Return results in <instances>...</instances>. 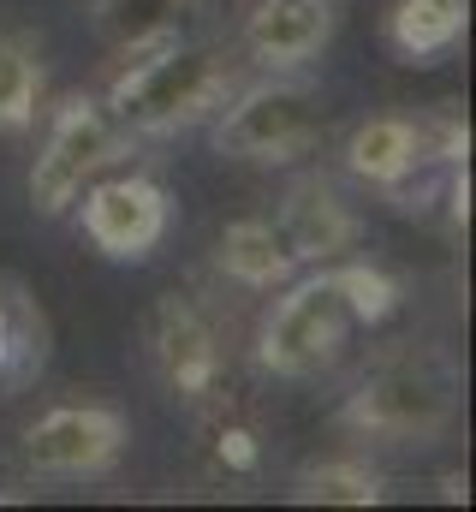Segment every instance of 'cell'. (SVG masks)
I'll return each instance as SVG.
<instances>
[{"instance_id": "1", "label": "cell", "mask_w": 476, "mask_h": 512, "mask_svg": "<svg viewBox=\"0 0 476 512\" xmlns=\"http://www.w3.org/2000/svg\"><path fill=\"white\" fill-rule=\"evenodd\" d=\"M465 417V364L453 346H393L346 393L334 423L375 447H441Z\"/></svg>"}, {"instance_id": "8", "label": "cell", "mask_w": 476, "mask_h": 512, "mask_svg": "<svg viewBox=\"0 0 476 512\" xmlns=\"http://www.w3.org/2000/svg\"><path fill=\"white\" fill-rule=\"evenodd\" d=\"M78 227L108 262H143L161 251L167 227H173V197L155 173H119L108 167L102 179H90L78 191Z\"/></svg>"}, {"instance_id": "3", "label": "cell", "mask_w": 476, "mask_h": 512, "mask_svg": "<svg viewBox=\"0 0 476 512\" xmlns=\"http://www.w3.org/2000/svg\"><path fill=\"white\" fill-rule=\"evenodd\" d=\"M357 328L363 322L352 310L340 262H316L310 274H292L286 286H274L256 322V370L274 382H316L340 370Z\"/></svg>"}, {"instance_id": "17", "label": "cell", "mask_w": 476, "mask_h": 512, "mask_svg": "<svg viewBox=\"0 0 476 512\" xmlns=\"http://www.w3.org/2000/svg\"><path fill=\"white\" fill-rule=\"evenodd\" d=\"M42 370V316L12 292L0 298V382H24Z\"/></svg>"}, {"instance_id": "13", "label": "cell", "mask_w": 476, "mask_h": 512, "mask_svg": "<svg viewBox=\"0 0 476 512\" xmlns=\"http://www.w3.org/2000/svg\"><path fill=\"white\" fill-rule=\"evenodd\" d=\"M471 30V0H393L387 6V48L405 66H435Z\"/></svg>"}, {"instance_id": "11", "label": "cell", "mask_w": 476, "mask_h": 512, "mask_svg": "<svg viewBox=\"0 0 476 512\" xmlns=\"http://www.w3.org/2000/svg\"><path fill=\"white\" fill-rule=\"evenodd\" d=\"M286 245L298 256V268H316V262H340L363 245V215L346 203V191L328 179V173H304L286 185L280 209H274Z\"/></svg>"}, {"instance_id": "16", "label": "cell", "mask_w": 476, "mask_h": 512, "mask_svg": "<svg viewBox=\"0 0 476 512\" xmlns=\"http://www.w3.org/2000/svg\"><path fill=\"white\" fill-rule=\"evenodd\" d=\"M387 495V477L369 459H310L292 471V501L304 507H375Z\"/></svg>"}, {"instance_id": "15", "label": "cell", "mask_w": 476, "mask_h": 512, "mask_svg": "<svg viewBox=\"0 0 476 512\" xmlns=\"http://www.w3.org/2000/svg\"><path fill=\"white\" fill-rule=\"evenodd\" d=\"M48 96V66L42 48L24 30L0 24V131H30Z\"/></svg>"}, {"instance_id": "14", "label": "cell", "mask_w": 476, "mask_h": 512, "mask_svg": "<svg viewBox=\"0 0 476 512\" xmlns=\"http://www.w3.org/2000/svg\"><path fill=\"white\" fill-rule=\"evenodd\" d=\"M191 6L197 0H90V24L114 54H137V48H155V42L179 36Z\"/></svg>"}, {"instance_id": "2", "label": "cell", "mask_w": 476, "mask_h": 512, "mask_svg": "<svg viewBox=\"0 0 476 512\" xmlns=\"http://www.w3.org/2000/svg\"><path fill=\"white\" fill-rule=\"evenodd\" d=\"M238 84V54L221 42H185L167 36L155 48L125 54V72L108 84V114L119 120V131L137 137H179V131L203 126L227 90Z\"/></svg>"}, {"instance_id": "18", "label": "cell", "mask_w": 476, "mask_h": 512, "mask_svg": "<svg viewBox=\"0 0 476 512\" xmlns=\"http://www.w3.org/2000/svg\"><path fill=\"white\" fill-rule=\"evenodd\" d=\"M215 459L227 465V471H256V435L244 429V423H221V435H215Z\"/></svg>"}, {"instance_id": "4", "label": "cell", "mask_w": 476, "mask_h": 512, "mask_svg": "<svg viewBox=\"0 0 476 512\" xmlns=\"http://www.w3.org/2000/svg\"><path fill=\"white\" fill-rule=\"evenodd\" d=\"M209 137L227 161L250 167H286L298 155L316 149L322 137V84L304 72H262V78H238L227 102L209 114Z\"/></svg>"}, {"instance_id": "6", "label": "cell", "mask_w": 476, "mask_h": 512, "mask_svg": "<svg viewBox=\"0 0 476 512\" xmlns=\"http://www.w3.org/2000/svg\"><path fill=\"white\" fill-rule=\"evenodd\" d=\"M131 447V417L108 399H66L24 423L18 471L30 483H96L114 477Z\"/></svg>"}, {"instance_id": "12", "label": "cell", "mask_w": 476, "mask_h": 512, "mask_svg": "<svg viewBox=\"0 0 476 512\" xmlns=\"http://www.w3.org/2000/svg\"><path fill=\"white\" fill-rule=\"evenodd\" d=\"M215 268L244 292H274L298 274V256H292L274 215H238L215 239Z\"/></svg>"}, {"instance_id": "9", "label": "cell", "mask_w": 476, "mask_h": 512, "mask_svg": "<svg viewBox=\"0 0 476 512\" xmlns=\"http://www.w3.org/2000/svg\"><path fill=\"white\" fill-rule=\"evenodd\" d=\"M149 364L161 387L185 405H209L227 376V352H221V328L215 316L191 298V292H161L149 310Z\"/></svg>"}, {"instance_id": "10", "label": "cell", "mask_w": 476, "mask_h": 512, "mask_svg": "<svg viewBox=\"0 0 476 512\" xmlns=\"http://www.w3.org/2000/svg\"><path fill=\"white\" fill-rule=\"evenodd\" d=\"M340 30V0H250L238 54L256 72H304L328 54Z\"/></svg>"}, {"instance_id": "7", "label": "cell", "mask_w": 476, "mask_h": 512, "mask_svg": "<svg viewBox=\"0 0 476 512\" xmlns=\"http://www.w3.org/2000/svg\"><path fill=\"white\" fill-rule=\"evenodd\" d=\"M471 155V126L459 114H375V120H357L340 161L357 185L381 191V197H405L417 173L429 167H459Z\"/></svg>"}, {"instance_id": "5", "label": "cell", "mask_w": 476, "mask_h": 512, "mask_svg": "<svg viewBox=\"0 0 476 512\" xmlns=\"http://www.w3.org/2000/svg\"><path fill=\"white\" fill-rule=\"evenodd\" d=\"M131 155V137L119 131V120L108 114V102L96 90H72L48 108V131L42 149L30 161V209L42 221H60L78 191L90 179H102L108 167H119Z\"/></svg>"}]
</instances>
